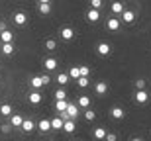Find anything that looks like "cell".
<instances>
[{
	"instance_id": "cell-32",
	"label": "cell",
	"mask_w": 151,
	"mask_h": 141,
	"mask_svg": "<svg viewBox=\"0 0 151 141\" xmlns=\"http://www.w3.org/2000/svg\"><path fill=\"white\" fill-rule=\"evenodd\" d=\"M78 73H81V77H88V74H90V67L81 65V67H78Z\"/></svg>"
},
{
	"instance_id": "cell-41",
	"label": "cell",
	"mask_w": 151,
	"mask_h": 141,
	"mask_svg": "<svg viewBox=\"0 0 151 141\" xmlns=\"http://www.w3.org/2000/svg\"><path fill=\"white\" fill-rule=\"evenodd\" d=\"M39 4H43V2H51V0H37Z\"/></svg>"
},
{
	"instance_id": "cell-6",
	"label": "cell",
	"mask_w": 151,
	"mask_h": 141,
	"mask_svg": "<svg viewBox=\"0 0 151 141\" xmlns=\"http://www.w3.org/2000/svg\"><path fill=\"white\" fill-rule=\"evenodd\" d=\"M75 130H77V124H75V120H71V118L63 120V131H65V133H73Z\"/></svg>"
},
{
	"instance_id": "cell-7",
	"label": "cell",
	"mask_w": 151,
	"mask_h": 141,
	"mask_svg": "<svg viewBox=\"0 0 151 141\" xmlns=\"http://www.w3.org/2000/svg\"><path fill=\"white\" fill-rule=\"evenodd\" d=\"M120 18H122V22L132 24V22L135 20V12H134V10H126V8H124V12L120 14Z\"/></svg>"
},
{
	"instance_id": "cell-38",
	"label": "cell",
	"mask_w": 151,
	"mask_h": 141,
	"mask_svg": "<svg viewBox=\"0 0 151 141\" xmlns=\"http://www.w3.org/2000/svg\"><path fill=\"white\" fill-rule=\"evenodd\" d=\"M104 141H118V135H116V133H108V131H106V137H104Z\"/></svg>"
},
{
	"instance_id": "cell-30",
	"label": "cell",
	"mask_w": 151,
	"mask_h": 141,
	"mask_svg": "<svg viewBox=\"0 0 151 141\" xmlns=\"http://www.w3.org/2000/svg\"><path fill=\"white\" fill-rule=\"evenodd\" d=\"M67 102L69 100H55V110L57 112H63V110L67 108Z\"/></svg>"
},
{
	"instance_id": "cell-15",
	"label": "cell",
	"mask_w": 151,
	"mask_h": 141,
	"mask_svg": "<svg viewBox=\"0 0 151 141\" xmlns=\"http://www.w3.org/2000/svg\"><path fill=\"white\" fill-rule=\"evenodd\" d=\"M77 106L81 108V110H86V108H90V98H88L86 94L78 96V100H77Z\"/></svg>"
},
{
	"instance_id": "cell-23",
	"label": "cell",
	"mask_w": 151,
	"mask_h": 141,
	"mask_svg": "<svg viewBox=\"0 0 151 141\" xmlns=\"http://www.w3.org/2000/svg\"><path fill=\"white\" fill-rule=\"evenodd\" d=\"M92 135H94L98 141H104V137H106V130H104V127H96V130L92 131Z\"/></svg>"
},
{
	"instance_id": "cell-40",
	"label": "cell",
	"mask_w": 151,
	"mask_h": 141,
	"mask_svg": "<svg viewBox=\"0 0 151 141\" xmlns=\"http://www.w3.org/2000/svg\"><path fill=\"white\" fill-rule=\"evenodd\" d=\"M129 141H143V139H141V137H132Z\"/></svg>"
},
{
	"instance_id": "cell-19",
	"label": "cell",
	"mask_w": 151,
	"mask_h": 141,
	"mask_svg": "<svg viewBox=\"0 0 151 141\" xmlns=\"http://www.w3.org/2000/svg\"><path fill=\"white\" fill-rule=\"evenodd\" d=\"M22 122H24V116H20V114H12V116H10L12 127H20V125H22Z\"/></svg>"
},
{
	"instance_id": "cell-5",
	"label": "cell",
	"mask_w": 151,
	"mask_h": 141,
	"mask_svg": "<svg viewBox=\"0 0 151 141\" xmlns=\"http://www.w3.org/2000/svg\"><path fill=\"white\" fill-rule=\"evenodd\" d=\"M14 24L16 26H26L28 24V14L26 12H16L14 14Z\"/></svg>"
},
{
	"instance_id": "cell-9",
	"label": "cell",
	"mask_w": 151,
	"mask_h": 141,
	"mask_svg": "<svg viewBox=\"0 0 151 141\" xmlns=\"http://www.w3.org/2000/svg\"><path fill=\"white\" fill-rule=\"evenodd\" d=\"M37 130L41 131V133H47V131H51V120H47V118L39 120V122H37Z\"/></svg>"
},
{
	"instance_id": "cell-35",
	"label": "cell",
	"mask_w": 151,
	"mask_h": 141,
	"mask_svg": "<svg viewBox=\"0 0 151 141\" xmlns=\"http://www.w3.org/2000/svg\"><path fill=\"white\" fill-rule=\"evenodd\" d=\"M102 4H104L102 0H90V8H94V10H100Z\"/></svg>"
},
{
	"instance_id": "cell-14",
	"label": "cell",
	"mask_w": 151,
	"mask_h": 141,
	"mask_svg": "<svg viewBox=\"0 0 151 141\" xmlns=\"http://www.w3.org/2000/svg\"><path fill=\"white\" fill-rule=\"evenodd\" d=\"M20 127H22V131L29 133V131L35 130V122H34V120H26V118H24V122H22V125H20Z\"/></svg>"
},
{
	"instance_id": "cell-18",
	"label": "cell",
	"mask_w": 151,
	"mask_h": 141,
	"mask_svg": "<svg viewBox=\"0 0 151 141\" xmlns=\"http://www.w3.org/2000/svg\"><path fill=\"white\" fill-rule=\"evenodd\" d=\"M28 100H29V104H39V102L43 100V96L39 94L37 90H34V92H29V94H28Z\"/></svg>"
},
{
	"instance_id": "cell-3",
	"label": "cell",
	"mask_w": 151,
	"mask_h": 141,
	"mask_svg": "<svg viewBox=\"0 0 151 141\" xmlns=\"http://www.w3.org/2000/svg\"><path fill=\"white\" fill-rule=\"evenodd\" d=\"M59 34H61V39L63 41H71L75 37V29L69 28V26H65V28H61V31H59Z\"/></svg>"
},
{
	"instance_id": "cell-17",
	"label": "cell",
	"mask_w": 151,
	"mask_h": 141,
	"mask_svg": "<svg viewBox=\"0 0 151 141\" xmlns=\"http://www.w3.org/2000/svg\"><path fill=\"white\" fill-rule=\"evenodd\" d=\"M12 39H14V34H12L10 29L0 31V41H2V43H12Z\"/></svg>"
},
{
	"instance_id": "cell-4",
	"label": "cell",
	"mask_w": 151,
	"mask_h": 141,
	"mask_svg": "<svg viewBox=\"0 0 151 141\" xmlns=\"http://www.w3.org/2000/svg\"><path fill=\"white\" fill-rule=\"evenodd\" d=\"M57 65H59V61H57L55 57H47V59L43 61V67H45V71H47V73L55 71V69H57Z\"/></svg>"
},
{
	"instance_id": "cell-10",
	"label": "cell",
	"mask_w": 151,
	"mask_h": 141,
	"mask_svg": "<svg viewBox=\"0 0 151 141\" xmlns=\"http://www.w3.org/2000/svg\"><path fill=\"white\" fill-rule=\"evenodd\" d=\"M134 98H135V102H137V104H145V102L149 100V94H147V90L143 88V90H137V92H135Z\"/></svg>"
},
{
	"instance_id": "cell-21",
	"label": "cell",
	"mask_w": 151,
	"mask_h": 141,
	"mask_svg": "<svg viewBox=\"0 0 151 141\" xmlns=\"http://www.w3.org/2000/svg\"><path fill=\"white\" fill-rule=\"evenodd\" d=\"M69 80H71V79H69V73H59V74H57V84H59V86H65Z\"/></svg>"
},
{
	"instance_id": "cell-31",
	"label": "cell",
	"mask_w": 151,
	"mask_h": 141,
	"mask_svg": "<svg viewBox=\"0 0 151 141\" xmlns=\"http://www.w3.org/2000/svg\"><path fill=\"white\" fill-rule=\"evenodd\" d=\"M45 49L47 51H55L57 49V41L55 39H47L45 41Z\"/></svg>"
},
{
	"instance_id": "cell-16",
	"label": "cell",
	"mask_w": 151,
	"mask_h": 141,
	"mask_svg": "<svg viewBox=\"0 0 151 141\" xmlns=\"http://www.w3.org/2000/svg\"><path fill=\"white\" fill-rule=\"evenodd\" d=\"M110 10H112V14H114V16H120V14L124 12V4L120 2V0H114V2H112V6H110Z\"/></svg>"
},
{
	"instance_id": "cell-8",
	"label": "cell",
	"mask_w": 151,
	"mask_h": 141,
	"mask_svg": "<svg viewBox=\"0 0 151 141\" xmlns=\"http://www.w3.org/2000/svg\"><path fill=\"white\" fill-rule=\"evenodd\" d=\"M106 28L110 29V31H120V20H118L116 16L108 18V22H106Z\"/></svg>"
},
{
	"instance_id": "cell-33",
	"label": "cell",
	"mask_w": 151,
	"mask_h": 141,
	"mask_svg": "<svg viewBox=\"0 0 151 141\" xmlns=\"http://www.w3.org/2000/svg\"><path fill=\"white\" fill-rule=\"evenodd\" d=\"M78 77H81L78 67H71V71H69V79H78Z\"/></svg>"
},
{
	"instance_id": "cell-37",
	"label": "cell",
	"mask_w": 151,
	"mask_h": 141,
	"mask_svg": "<svg viewBox=\"0 0 151 141\" xmlns=\"http://www.w3.org/2000/svg\"><path fill=\"white\" fill-rule=\"evenodd\" d=\"M135 86H137V90H143L145 88V79H137L135 80Z\"/></svg>"
},
{
	"instance_id": "cell-39",
	"label": "cell",
	"mask_w": 151,
	"mask_h": 141,
	"mask_svg": "<svg viewBox=\"0 0 151 141\" xmlns=\"http://www.w3.org/2000/svg\"><path fill=\"white\" fill-rule=\"evenodd\" d=\"M4 29H8V28H6V24H4V22H0V31H4Z\"/></svg>"
},
{
	"instance_id": "cell-28",
	"label": "cell",
	"mask_w": 151,
	"mask_h": 141,
	"mask_svg": "<svg viewBox=\"0 0 151 141\" xmlns=\"http://www.w3.org/2000/svg\"><path fill=\"white\" fill-rule=\"evenodd\" d=\"M94 118H96V112L90 110V108H86V110H84V120H86V122H94Z\"/></svg>"
},
{
	"instance_id": "cell-12",
	"label": "cell",
	"mask_w": 151,
	"mask_h": 141,
	"mask_svg": "<svg viewBox=\"0 0 151 141\" xmlns=\"http://www.w3.org/2000/svg\"><path fill=\"white\" fill-rule=\"evenodd\" d=\"M94 92H96L98 96H104V94L108 92V84L104 82V80H98V82L94 84Z\"/></svg>"
},
{
	"instance_id": "cell-27",
	"label": "cell",
	"mask_w": 151,
	"mask_h": 141,
	"mask_svg": "<svg viewBox=\"0 0 151 141\" xmlns=\"http://www.w3.org/2000/svg\"><path fill=\"white\" fill-rule=\"evenodd\" d=\"M55 100H67V90H65L63 86L55 90Z\"/></svg>"
},
{
	"instance_id": "cell-11",
	"label": "cell",
	"mask_w": 151,
	"mask_h": 141,
	"mask_svg": "<svg viewBox=\"0 0 151 141\" xmlns=\"http://www.w3.org/2000/svg\"><path fill=\"white\" fill-rule=\"evenodd\" d=\"M110 116H112L114 120H124L126 112H124V108H120V106H112L110 108Z\"/></svg>"
},
{
	"instance_id": "cell-36",
	"label": "cell",
	"mask_w": 151,
	"mask_h": 141,
	"mask_svg": "<svg viewBox=\"0 0 151 141\" xmlns=\"http://www.w3.org/2000/svg\"><path fill=\"white\" fill-rule=\"evenodd\" d=\"M39 79H41V82H43V86H47V84L51 82V77H49L47 73H45V74H39Z\"/></svg>"
},
{
	"instance_id": "cell-34",
	"label": "cell",
	"mask_w": 151,
	"mask_h": 141,
	"mask_svg": "<svg viewBox=\"0 0 151 141\" xmlns=\"http://www.w3.org/2000/svg\"><path fill=\"white\" fill-rule=\"evenodd\" d=\"M12 130H14V127H12L10 122H8V124H2V125H0V131H2V133H10Z\"/></svg>"
},
{
	"instance_id": "cell-20",
	"label": "cell",
	"mask_w": 151,
	"mask_h": 141,
	"mask_svg": "<svg viewBox=\"0 0 151 141\" xmlns=\"http://www.w3.org/2000/svg\"><path fill=\"white\" fill-rule=\"evenodd\" d=\"M51 130H53V131L63 130V118H61V116H57V118L51 120Z\"/></svg>"
},
{
	"instance_id": "cell-24",
	"label": "cell",
	"mask_w": 151,
	"mask_h": 141,
	"mask_svg": "<svg viewBox=\"0 0 151 141\" xmlns=\"http://www.w3.org/2000/svg\"><path fill=\"white\" fill-rule=\"evenodd\" d=\"M39 14H43V16L51 14V2H43V4H39Z\"/></svg>"
},
{
	"instance_id": "cell-25",
	"label": "cell",
	"mask_w": 151,
	"mask_h": 141,
	"mask_svg": "<svg viewBox=\"0 0 151 141\" xmlns=\"http://www.w3.org/2000/svg\"><path fill=\"white\" fill-rule=\"evenodd\" d=\"M2 53H4L6 57H10L12 53H14V43H2Z\"/></svg>"
},
{
	"instance_id": "cell-29",
	"label": "cell",
	"mask_w": 151,
	"mask_h": 141,
	"mask_svg": "<svg viewBox=\"0 0 151 141\" xmlns=\"http://www.w3.org/2000/svg\"><path fill=\"white\" fill-rule=\"evenodd\" d=\"M77 84H78V88H86V86L90 84L88 77H78V79H77Z\"/></svg>"
},
{
	"instance_id": "cell-22",
	"label": "cell",
	"mask_w": 151,
	"mask_h": 141,
	"mask_svg": "<svg viewBox=\"0 0 151 141\" xmlns=\"http://www.w3.org/2000/svg\"><path fill=\"white\" fill-rule=\"evenodd\" d=\"M0 114H2L4 118H10L12 114H14V112H12V106H10V104H2V106H0Z\"/></svg>"
},
{
	"instance_id": "cell-2",
	"label": "cell",
	"mask_w": 151,
	"mask_h": 141,
	"mask_svg": "<svg viewBox=\"0 0 151 141\" xmlns=\"http://www.w3.org/2000/svg\"><path fill=\"white\" fill-rule=\"evenodd\" d=\"M110 51H112V47H110V43H106V41H100V43L96 45V53H98L100 57L110 55Z\"/></svg>"
},
{
	"instance_id": "cell-13",
	"label": "cell",
	"mask_w": 151,
	"mask_h": 141,
	"mask_svg": "<svg viewBox=\"0 0 151 141\" xmlns=\"http://www.w3.org/2000/svg\"><path fill=\"white\" fill-rule=\"evenodd\" d=\"M86 20H88L90 24H94L100 20V10H94V8H90L88 12H86Z\"/></svg>"
},
{
	"instance_id": "cell-1",
	"label": "cell",
	"mask_w": 151,
	"mask_h": 141,
	"mask_svg": "<svg viewBox=\"0 0 151 141\" xmlns=\"http://www.w3.org/2000/svg\"><path fill=\"white\" fill-rule=\"evenodd\" d=\"M65 112H67V116L71 120H77L78 114H81V108L75 104V102H67V108H65Z\"/></svg>"
},
{
	"instance_id": "cell-26",
	"label": "cell",
	"mask_w": 151,
	"mask_h": 141,
	"mask_svg": "<svg viewBox=\"0 0 151 141\" xmlns=\"http://www.w3.org/2000/svg\"><path fill=\"white\" fill-rule=\"evenodd\" d=\"M29 84L34 86V90H39V88L43 86V82H41V79H39V77H32V79H29Z\"/></svg>"
}]
</instances>
